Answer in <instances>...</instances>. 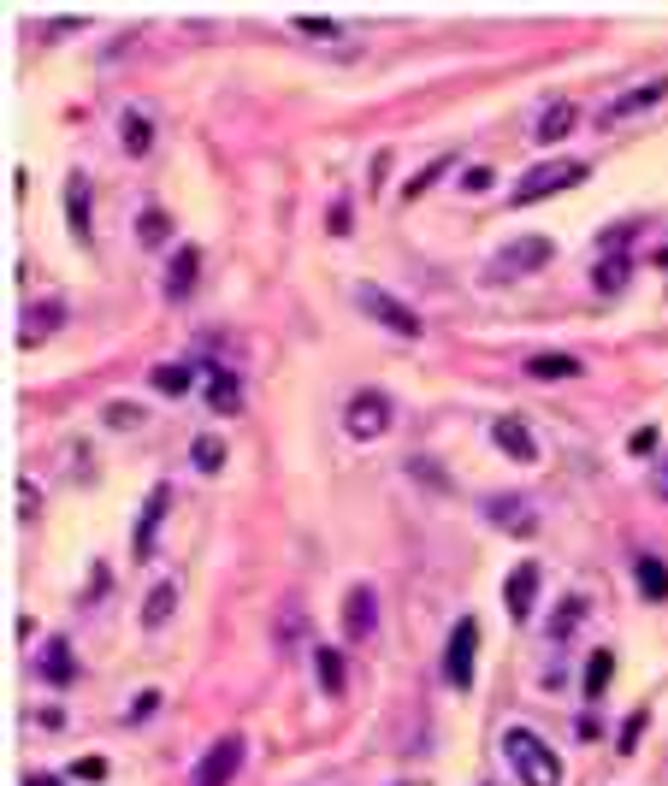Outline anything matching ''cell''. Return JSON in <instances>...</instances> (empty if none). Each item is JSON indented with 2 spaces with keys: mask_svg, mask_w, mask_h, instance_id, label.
Segmentation results:
<instances>
[{
  "mask_svg": "<svg viewBox=\"0 0 668 786\" xmlns=\"http://www.w3.org/2000/svg\"><path fill=\"white\" fill-rule=\"evenodd\" d=\"M503 757L521 775V786H562V757L538 739L533 727H509L503 733Z\"/></svg>",
  "mask_w": 668,
  "mask_h": 786,
  "instance_id": "obj_1",
  "label": "cell"
},
{
  "mask_svg": "<svg viewBox=\"0 0 668 786\" xmlns=\"http://www.w3.org/2000/svg\"><path fill=\"white\" fill-rule=\"evenodd\" d=\"M556 261V243L544 237V231H533V237H515V243H503L497 255H491V266H485V284H509V278H521V272H538V266Z\"/></svg>",
  "mask_w": 668,
  "mask_h": 786,
  "instance_id": "obj_2",
  "label": "cell"
},
{
  "mask_svg": "<svg viewBox=\"0 0 668 786\" xmlns=\"http://www.w3.org/2000/svg\"><path fill=\"white\" fill-rule=\"evenodd\" d=\"M586 178V160H538V166H527L521 172V184H515V207H533V201H550L562 196L568 184H580Z\"/></svg>",
  "mask_w": 668,
  "mask_h": 786,
  "instance_id": "obj_3",
  "label": "cell"
},
{
  "mask_svg": "<svg viewBox=\"0 0 668 786\" xmlns=\"http://www.w3.org/2000/svg\"><path fill=\"white\" fill-rule=\"evenodd\" d=\"M473 662H479V621L462 615V621L450 627V645H444V680H450L456 692L473 686Z\"/></svg>",
  "mask_w": 668,
  "mask_h": 786,
  "instance_id": "obj_4",
  "label": "cell"
},
{
  "mask_svg": "<svg viewBox=\"0 0 668 786\" xmlns=\"http://www.w3.org/2000/svg\"><path fill=\"white\" fill-rule=\"evenodd\" d=\"M343 426H349V438L373 444V438L391 426V396L385 391H355L349 402H343Z\"/></svg>",
  "mask_w": 668,
  "mask_h": 786,
  "instance_id": "obj_5",
  "label": "cell"
},
{
  "mask_svg": "<svg viewBox=\"0 0 668 786\" xmlns=\"http://www.w3.org/2000/svg\"><path fill=\"white\" fill-rule=\"evenodd\" d=\"M361 308L391 331V337H420V314H414L408 302H397V296H385L379 284H361Z\"/></svg>",
  "mask_w": 668,
  "mask_h": 786,
  "instance_id": "obj_6",
  "label": "cell"
},
{
  "mask_svg": "<svg viewBox=\"0 0 668 786\" xmlns=\"http://www.w3.org/2000/svg\"><path fill=\"white\" fill-rule=\"evenodd\" d=\"M243 733H225L207 757H201V769H196V786H231L237 781V769H243Z\"/></svg>",
  "mask_w": 668,
  "mask_h": 786,
  "instance_id": "obj_7",
  "label": "cell"
},
{
  "mask_svg": "<svg viewBox=\"0 0 668 786\" xmlns=\"http://www.w3.org/2000/svg\"><path fill=\"white\" fill-rule=\"evenodd\" d=\"M538 586H544V580H538V562H515L509 580H503V609H509L515 621H527L533 603H538Z\"/></svg>",
  "mask_w": 668,
  "mask_h": 786,
  "instance_id": "obj_8",
  "label": "cell"
},
{
  "mask_svg": "<svg viewBox=\"0 0 668 786\" xmlns=\"http://www.w3.org/2000/svg\"><path fill=\"white\" fill-rule=\"evenodd\" d=\"M668 101V77H651V83H639V89H627L621 101H609V113H603V125H621V119H639V113H651V107H663Z\"/></svg>",
  "mask_w": 668,
  "mask_h": 786,
  "instance_id": "obj_9",
  "label": "cell"
},
{
  "mask_svg": "<svg viewBox=\"0 0 668 786\" xmlns=\"http://www.w3.org/2000/svg\"><path fill=\"white\" fill-rule=\"evenodd\" d=\"M491 438H497V450L509 461H521V467H533L538 461V438L527 432V420H515V414H503L497 426H491Z\"/></svg>",
  "mask_w": 668,
  "mask_h": 786,
  "instance_id": "obj_10",
  "label": "cell"
},
{
  "mask_svg": "<svg viewBox=\"0 0 668 786\" xmlns=\"http://www.w3.org/2000/svg\"><path fill=\"white\" fill-rule=\"evenodd\" d=\"M343 627H349V639H373V627H379V597H373V586L349 591V603H343Z\"/></svg>",
  "mask_w": 668,
  "mask_h": 786,
  "instance_id": "obj_11",
  "label": "cell"
},
{
  "mask_svg": "<svg viewBox=\"0 0 668 786\" xmlns=\"http://www.w3.org/2000/svg\"><path fill=\"white\" fill-rule=\"evenodd\" d=\"M166 503H172V485H154V491H148V503H142L136 538H131L136 556H148V550H154V532H160V521H166Z\"/></svg>",
  "mask_w": 668,
  "mask_h": 786,
  "instance_id": "obj_12",
  "label": "cell"
},
{
  "mask_svg": "<svg viewBox=\"0 0 668 786\" xmlns=\"http://www.w3.org/2000/svg\"><path fill=\"white\" fill-rule=\"evenodd\" d=\"M66 326V302L60 296H48V302H30V314H24V349H36L48 331Z\"/></svg>",
  "mask_w": 668,
  "mask_h": 786,
  "instance_id": "obj_13",
  "label": "cell"
},
{
  "mask_svg": "<svg viewBox=\"0 0 668 786\" xmlns=\"http://www.w3.org/2000/svg\"><path fill=\"white\" fill-rule=\"evenodd\" d=\"M172 609H178V580L166 574V580H154L148 586V597H142V627L154 633V627H166L172 621Z\"/></svg>",
  "mask_w": 668,
  "mask_h": 786,
  "instance_id": "obj_14",
  "label": "cell"
},
{
  "mask_svg": "<svg viewBox=\"0 0 668 786\" xmlns=\"http://www.w3.org/2000/svg\"><path fill=\"white\" fill-rule=\"evenodd\" d=\"M196 272H201V249H178L172 266H166V302H184L196 290Z\"/></svg>",
  "mask_w": 668,
  "mask_h": 786,
  "instance_id": "obj_15",
  "label": "cell"
},
{
  "mask_svg": "<svg viewBox=\"0 0 668 786\" xmlns=\"http://www.w3.org/2000/svg\"><path fill=\"white\" fill-rule=\"evenodd\" d=\"M66 225H71L77 243H89V178H83V172L66 178Z\"/></svg>",
  "mask_w": 668,
  "mask_h": 786,
  "instance_id": "obj_16",
  "label": "cell"
},
{
  "mask_svg": "<svg viewBox=\"0 0 668 786\" xmlns=\"http://www.w3.org/2000/svg\"><path fill=\"white\" fill-rule=\"evenodd\" d=\"M485 515L503 526V532H533V526H538L533 509H527L521 497H491V503H485Z\"/></svg>",
  "mask_w": 668,
  "mask_h": 786,
  "instance_id": "obj_17",
  "label": "cell"
},
{
  "mask_svg": "<svg viewBox=\"0 0 668 786\" xmlns=\"http://www.w3.org/2000/svg\"><path fill=\"white\" fill-rule=\"evenodd\" d=\"M574 125H580V107H574V101H550L544 119H538V142H562Z\"/></svg>",
  "mask_w": 668,
  "mask_h": 786,
  "instance_id": "obj_18",
  "label": "cell"
},
{
  "mask_svg": "<svg viewBox=\"0 0 668 786\" xmlns=\"http://www.w3.org/2000/svg\"><path fill=\"white\" fill-rule=\"evenodd\" d=\"M207 402H213L219 414H237V408H243V385H237V373H219V367H213V373H207Z\"/></svg>",
  "mask_w": 668,
  "mask_h": 786,
  "instance_id": "obj_19",
  "label": "cell"
},
{
  "mask_svg": "<svg viewBox=\"0 0 668 786\" xmlns=\"http://www.w3.org/2000/svg\"><path fill=\"white\" fill-rule=\"evenodd\" d=\"M42 680H54V686H71V680H77V662H71L66 639H54V645L42 651Z\"/></svg>",
  "mask_w": 668,
  "mask_h": 786,
  "instance_id": "obj_20",
  "label": "cell"
},
{
  "mask_svg": "<svg viewBox=\"0 0 668 786\" xmlns=\"http://www.w3.org/2000/svg\"><path fill=\"white\" fill-rule=\"evenodd\" d=\"M527 379H580V355H533Z\"/></svg>",
  "mask_w": 668,
  "mask_h": 786,
  "instance_id": "obj_21",
  "label": "cell"
},
{
  "mask_svg": "<svg viewBox=\"0 0 668 786\" xmlns=\"http://www.w3.org/2000/svg\"><path fill=\"white\" fill-rule=\"evenodd\" d=\"M450 166H456V154H438V160H426V166H420V172L408 178V190H402V201H420L426 190H432V184H438V178H444V172H450Z\"/></svg>",
  "mask_w": 668,
  "mask_h": 786,
  "instance_id": "obj_22",
  "label": "cell"
},
{
  "mask_svg": "<svg viewBox=\"0 0 668 786\" xmlns=\"http://www.w3.org/2000/svg\"><path fill=\"white\" fill-rule=\"evenodd\" d=\"M119 136H125V148H131V154H148V148H154V125H148V119H142L136 107H125V119H119Z\"/></svg>",
  "mask_w": 668,
  "mask_h": 786,
  "instance_id": "obj_23",
  "label": "cell"
},
{
  "mask_svg": "<svg viewBox=\"0 0 668 786\" xmlns=\"http://www.w3.org/2000/svg\"><path fill=\"white\" fill-rule=\"evenodd\" d=\"M627 272H633V261H627V255H603L598 272H592V284H598L603 296H615V290L627 284Z\"/></svg>",
  "mask_w": 668,
  "mask_h": 786,
  "instance_id": "obj_24",
  "label": "cell"
},
{
  "mask_svg": "<svg viewBox=\"0 0 668 786\" xmlns=\"http://www.w3.org/2000/svg\"><path fill=\"white\" fill-rule=\"evenodd\" d=\"M190 461H196L201 473H219V467H225V438H219V432H201L196 444H190Z\"/></svg>",
  "mask_w": 668,
  "mask_h": 786,
  "instance_id": "obj_25",
  "label": "cell"
},
{
  "mask_svg": "<svg viewBox=\"0 0 668 786\" xmlns=\"http://www.w3.org/2000/svg\"><path fill=\"white\" fill-rule=\"evenodd\" d=\"M639 591H645L651 603H663V597H668V562H657V556H639Z\"/></svg>",
  "mask_w": 668,
  "mask_h": 786,
  "instance_id": "obj_26",
  "label": "cell"
},
{
  "mask_svg": "<svg viewBox=\"0 0 668 786\" xmlns=\"http://www.w3.org/2000/svg\"><path fill=\"white\" fill-rule=\"evenodd\" d=\"M314 674H320V692L343 698V656L337 651H314Z\"/></svg>",
  "mask_w": 668,
  "mask_h": 786,
  "instance_id": "obj_27",
  "label": "cell"
},
{
  "mask_svg": "<svg viewBox=\"0 0 668 786\" xmlns=\"http://www.w3.org/2000/svg\"><path fill=\"white\" fill-rule=\"evenodd\" d=\"M609 674H615V656H609V651H592V656H586V698H592V704L603 698Z\"/></svg>",
  "mask_w": 668,
  "mask_h": 786,
  "instance_id": "obj_28",
  "label": "cell"
},
{
  "mask_svg": "<svg viewBox=\"0 0 668 786\" xmlns=\"http://www.w3.org/2000/svg\"><path fill=\"white\" fill-rule=\"evenodd\" d=\"M148 379H154V391H160V396H190V379H196V373H190V367H172V361H166V367H154Z\"/></svg>",
  "mask_w": 668,
  "mask_h": 786,
  "instance_id": "obj_29",
  "label": "cell"
},
{
  "mask_svg": "<svg viewBox=\"0 0 668 786\" xmlns=\"http://www.w3.org/2000/svg\"><path fill=\"white\" fill-rule=\"evenodd\" d=\"M166 231H172V219H166V213H154V207L136 219V237H142V249H160V243H166Z\"/></svg>",
  "mask_w": 668,
  "mask_h": 786,
  "instance_id": "obj_30",
  "label": "cell"
},
{
  "mask_svg": "<svg viewBox=\"0 0 668 786\" xmlns=\"http://www.w3.org/2000/svg\"><path fill=\"white\" fill-rule=\"evenodd\" d=\"M580 615H586V603H580V597H562V603H556V615H550V633H556V639H568Z\"/></svg>",
  "mask_w": 668,
  "mask_h": 786,
  "instance_id": "obj_31",
  "label": "cell"
},
{
  "mask_svg": "<svg viewBox=\"0 0 668 786\" xmlns=\"http://www.w3.org/2000/svg\"><path fill=\"white\" fill-rule=\"evenodd\" d=\"M101 420H107V426H119V432H131V426H142V408H136V402H107V408H101Z\"/></svg>",
  "mask_w": 668,
  "mask_h": 786,
  "instance_id": "obj_32",
  "label": "cell"
},
{
  "mask_svg": "<svg viewBox=\"0 0 668 786\" xmlns=\"http://www.w3.org/2000/svg\"><path fill=\"white\" fill-rule=\"evenodd\" d=\"M462 190L485 196V190H491V166H468V172H462Z\"/></svg>",
  "mask_w": 668,
  "mask_h": 786,
  "instance_id": "obj_33",
  "label": "cell"
},
{
  "mask_svg": "<svg viewBox=\"0 0 668 786\" xmlns=\"http://www.w3.org/2000/svg\"><path fill=\"white\" fill-rule=\"evenodd\" d=\"M296 30H302V36H343L332 18H296Z\"/></svg>",
  "mask_w": 668,
  "mask_h": 786,
  "instance_id": "obj_34",
  "label": "cell"
},
{
  "mask_svg": "<svg viewBox=\"0 0 668 786\" xmlns=\"http://www.w3.org/2000/svg\"><path fill=\"white\" fill-rule=\"evenodd\" d=\"M349 219H355V213H349V201H337L332 213H326V225H332V237H349Z\"/></svg>",
  "mask_w": 668,
  "mask_h": 786,
  "instance_id": "obj_35",
  "label": "cell"
},
{
  "mask_svg": "<svg viewBox=\"0 0 668 786\" xmlns=\"http://www.w3.org/2000/svg\"><path fill=\"white\" fill-rule=\"evenodd\" d=\"M101 775H107V763H101V757H83V763L71 769V781H101Z\"/></svg>",
  "mask_w": 668,
  "mask_h": 786,
  "instance_id": "obj_36",
  "label": "cell"
},
{
  "mask_svg": "<svg viewBox=\"0 0 668 786\" xmlns=\"http://www.w3.org/2000/svg\"><path fill=\"white\" fill-rule=\"evenodd\" d=\"M154 710H160V692H142V698L131 704V721H148Z\"/></svg>",
  "mask_w": 668,
  "mask_h": 786,
  "instance_id": "obj_37",
  "label": "cell"
},
{
  "mask_svg": "<svg viewBox=\"0 0 668 786\" xmlns=\"http://www.w3.org/2000/svg\"><path fill=\"white\" fill-rule=\"evenodd\" d=\"M651 450H657V426H639L633 432V456H651Z\"/></svg>",
  "mask_w": 668,
  "mask_h": 786,
  "instance_id": "obj_38",
  "label": "cell"
},
{
  "mask_svg": "<svg viewBox=\"0 0 668 786\" xmlns=\"http://www.w3.org/2000/svg\"><path fill=\"white\" fill-rule=\"evenodd\" d=\"M36 503H42V497H36V485L24 479V485H18V509H24V521H36Z\"/></svg>",
  "mask_w": 668,
  "mask_h": 786,
  "instance_id": "obj_39",
  "label": "cell"
},
{
  "mask_svg": "<svg viewBox=\"0 0 668 786\" xmlns=\"http://www.w3.org/2000/svg\"><path fill=\"white\" fill-rule=\"evenodd\" d=\"M639 733H645V716H633V721H627V727H621V751H627V745H633Z\"/></svg>",
  "mask_w": 668,
  "mask_h": 786,
  "instance_id": "obj_40",
  "label": "cell"
},
{
  "mask_svg": "<svg viewBox=\"0 0 668 786\" xmlns=\"http://www.w3.org/2000/svg\"><path fill=\"white\" fill-rule=\"evenodd\" d=\"M24 786H66L60 775H24Z\"/></svg>",
  "mask_w": 668,
  "mask_h": 786,
  "instance_id": "obj_41",
  "label": "cell"
},
{
  "mask_svg": "<svg viewBox=\"0 0 668 786\" xmlns=\"http://www.w3.org/2000/svg\"><path fill=\"white\" fill-rule=\"evenodd\" d=\"M657 491H663V497H668V467H663V479H657Z\"/></svg>",
  "mask_w": 668,
  "mask_h": 786,
  "instance_id": "obj_42",
  "label": "cell"
}]
</instances>
